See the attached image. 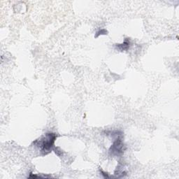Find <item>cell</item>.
I'll use <instances>...</instances> for the list:
<instances>
[{"label": "cell", "mask_w": 179, "mask_h": 179, "mask_svg": "<svg viewBox=\"0 0 179 179\" xmlns=\"http://www.w3.org/2000/svg\"><path fill=\"white\" fill-rule=\"evenodd\" d=\"M56 138L57 135L55 133H47L43 139L39 141H35L34 143H37V145L40 148L41 151L43 155H47L53 149Z\"/></svg>", "instance_id": "obj_1"}, {"label": "cell", "mask_w": 179, "mask_h": 179, "mask_svg": "<svg viewBox=\"0 0 179 179\" xmlns=\"http://www.w3.org/2000/svg\"><path fill=\"white\" fill-rule=\"evenodd\" d=\"M122 134L118 135V138L116 139V141L113 142V145L110 148L109 153L111 155L119 156L121 155V154L123 153L125 150V145L123 143V141H122Z\"/></svg>", "instance_id": "obj_2"}, {"label": "cell", "mask_w": 179, "mask_h": 179, "mask_svg": "<svg viewBox=\"0 0 179 179\" xmlns=\"http://www.w3.org/2000/svg\"><path fill=\"white\" fill-rule=\"evenodd\" d=\"M116 48L117 49L120 50V51H128V50L130 48V41L129 40V39H125V40L121 44H116Z\"/></svg>", "instance_id": "obj_3"}, {"label": "cell", "mask_w": 179, "mask_h": 179, "mask_svg": "<svg viewBox=\"0 0 179 179\" xmlns=\"http://www.w3.org/2000/svg\"><path fill=\"white\" fill-rule=\"evenodd\" d=\"M108 32L106 30H104V29H103V30H101L100 31H99V32H97V34L95 35V37H98L99 35H102V34H107Z\"/></svg>", "instance_id": "obj_4"}, {"label": "cell", "mask_w": 179, "mask_h": 179, "mask_svg": "<svg viewBox=\"0 0 179 179\" xmlns=\"http://www.w3.org/2000/svg\"><path fill=\"white\" fill-rule=\"evenodd\" d=\"M101 174H102L104 176V178H110V176H109V175H108L107 173L104 172L103 171H101Z\"/></svg>", "instance_id": "obj_5"}]
</instances>
